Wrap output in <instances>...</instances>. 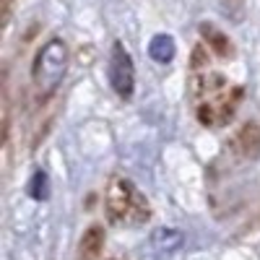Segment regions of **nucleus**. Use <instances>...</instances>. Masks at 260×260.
<instances>
[{
	"instance_id": "obj_1",
	"label": "nucleus",
	"mask_w": 260,
	"mask_h": 260,
	"mask_svg": "<svg viewBox=\"0 0 260 260\" xmlns=\"http://www.w3.org/2000/svg\"><path fill=\"white\" fill-rule=\"evenodd\" d=\"M65 68H68V47H65L62 39L52 37L50 42L42 45L31 65V83L39 102L50 99L57 91V86L65 76Z\"/></svg>"
},
{
	"instance_id": "obj_2",
	"label": "nucleus",
	"mask_w": 260,
	"mask_h": 260,
	"mask_svg": "<svg viewBox=\"0 0 260 260\" xmlns=\"http://www.w3.org/2000/svg\"><path fill=\"white\" fill-rule=\"evenodd\" d=\"M107 211H110L112 221H125V224H143L148 219L146 198L125 177H115L107 187Z\"/></svg>"
},
{
	"instance_id": "obj_3",
	"label": "nucleus",
	"mask_w": 260,
	"mask_h": 260,
	"mask_svg": "<svg viewBox=\"0 0 260 260\" xmlns=\"http://www.w3.org/2000/svg\"><path fill=\"white\" fill-rule=\"evenodd\" d=\"M107 78H110L112 91L120 99H130L136 91V68H133V57L130 52L115 42L110 50V60H107Z\"/></svg>"
},
{
	"instance_id": "obj_4",
	"label": "nucleus",
	"mask_w": 260,
	"mask_h": 260,
	"mask_svg": "<svg viewBox=\"0 0 260 260\" xmlns=\"http://www.w3.org/2000/svg\"><path fill=\"white\" fill-rule=\"evenodd\" d=\"M234 151L242 154L245 159L255 161L260 159V125L257 122H245L234 136Z\"/></svg>"
},
{
	"instance_id": "obj_5",
	"label": "nucleus",
	"mask_w": 260,
	"mask_h": 260,
	"mask_svg": "<svg viewBox=\"0 0 260 260\" xmlns=\"http://www.w3.org/2000/svg\"><path fill=\"white\" fill-rule=\"evenodd\" d=\"M104 226L102 224H91L83 232L81 242H78V260H99L102 250H104Z\"/></svg>"
},
{
	"instance_id": "obj_6",
	"label": "nucleus",
	"mask_w": 260,
	"mask_h": 260,
	"mask_svg": "<svg viewBox=\"0 0 260 260\" xmlns=\"http://www.w3.org/2000/svg\"><path fill=\"white\" fill-rule=\"evenodd\" d=\"M148 55H151V60H154V62H161V65L172 62V60H175V55H177L175 39H172L169 34H156L154 39L148 42Z\"/></svg>"
},
{
	"instance_id": "obj_7",
	"label": "nucleus",
	"mask_w": 260,
	"mask_h": 260,
	"mask_svg": "<svg viewBox=\"0 0 260 260\" xmlns=\"http://www.w3.org/2000/svg\"><path fill=\"white\" fill-rule=\"evenodd\" d=\"M154 245L159 247V250H167V252H172V250H177L180 245H182V234L177 232V229H156V234H154Z\"/></svg>"
},
{
	"instance_id": "obj_8",
	"label": "nucleus",
	"mask_w": 260,
	"mask_h": 260,
	"mask_svg": "<svg viewBox=\"0 0 260 260\" xmlns=\"http://www.w3.org/2000/svg\"><path fill=\"white\" fill-rule=\"evenodd\" d=\"M201 31H203V37L208 39V45L219 52V55H232V45H229V39L219 31V29H213V26H208V24H203L201 26Z\"/></svg>"
},
{
	"instance_id": "obj_9",
	"label": "nucleus",
	"mask_w": 260,
	"mask_h": 260,
	"mask_svg": "<svg viewBox=\"0 0 260 260\" xmlns=\"http://www.w3.org/2000/svg\"><path fill=\"white\" fill-rule=\"evenodd\" d=\"M29 192H31V198H37V201H45L50 195V180H47L45 172H34V177L29 182Z\"/></svg>"
},
{
	"instance_id": "obj_10",
	"label": "nucleus",
	"mask_w": 260,
	"mask_h": 260,
	"mask_svg": "<svg viewBox=\"0 0 260 260\" xmlns=\"http://www.w3.org/2000/svg\"><path fill=\"white\" fill-rule=\"evenodd\" d=\"M221 11L234 18V21H242L245 16V0H221Z\"/></svg>"
},
{
	"instance_id": "obj_11",
	"label": "nucleus",
	"mask_w": 260,
	"mask_h": 260,
	"mask_svg": "<svg viewBox=\"0 0 260 260\" xmlns=\"http://www.w3.org/2000/svg\"><path fill=\"white\" fill-rule=\"evenodd\" d=\"M11 6H13V0H3V11H6V16H8V11H11Z\"/></svg>"
}]
</instances>
